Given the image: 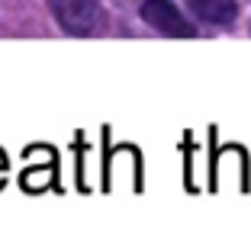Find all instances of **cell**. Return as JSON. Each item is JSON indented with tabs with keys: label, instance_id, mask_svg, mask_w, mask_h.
Segmentation results:
<instances>
[{
	"label": "cell",
	"instance_id": "6da1fadb",
	"mask_svg": "<svg viewBox=\"0 0 251 244\" xmlns=\"http://www.w3.org/2000/svg\"><path fill=\"white\" fill-rule=\"evenodd\" d=\"M142 20L164 36H193V26L187 22V16H180L174 0H142Z\"/></svg>",
	"mask_w": 251,
	"mask_h": 244
},
{
	"label": "cell",
	"instance_id": "7a4b0ae2",
	"mask_svg": "<svg viewBox=\"0 0 251 244\" xmlns=\"http://www.w3.org/2000/svg\"><path fill=\"white\" fill-rule=\"evenodd\" d=\"M52 10L58 16V22L74 36H84L97 26L100 20V7L97 0H52Z\"/></svg>",
	"mask_w": 251,
	"mask_h": 244
},
{
	"label": "cell",
	"instance_id": "3957f363",
	"mask_svg": "<svg viewBox=\"0 0 251 244\" xmlns=\"http://www.w3.org/2000/svg\"><path fill=\"white\" fill-rule=\"evenodd\" d=\"M187 7L206 22H219V26H229L235 20V0H187Z\"/></svg>",
	"mask_w": 251,
	"mask_h": 244
},
{
	"label": "cell",
	"instance_id": "277c9868",
	"mask_svg": "<svg viewBox=\"0 0 251 244\" xmlns=\"http://www.w3.org/2000/svg\"><path fill=\"white\" fill-rule=\"evenodd\" d=\"M49 180H52V167H42V170H29L23 183L29 186V190H42V186L49 183Z\"/></svg>",
	"mask_w": 251,
	"mask_h": 244
},
{
	"label": "cell",
	"instance_id": "5b68a950",
	"mask_svg": "<svg viewBox=\"0 0 251 244\" xmlns=\"http://www.w3.org/2000/svg\"><path fill=\"white\" fill-rule=\"evenodd\" d=\"M0 180H3V155H0Z\"/></svg>",
	"mask_w": 251,
	"mask_h": 244
}]
</instances>
